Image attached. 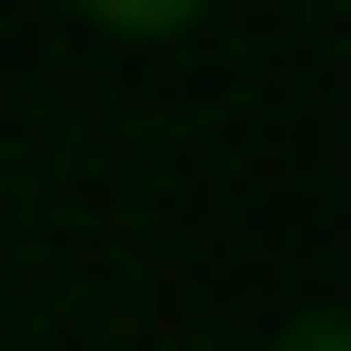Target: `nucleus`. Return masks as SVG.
Wrapping results in <instances>:
<instances>
[{
	"label": "nucleus",
	"mask_w": 351,
	"mask_h": 351,
	"mask_svg": "<svg viewBox=\"0 0 351 351\" xmlns=\"http://www.w3.org/2000/svg\"><path fill=\"white\" fill-rule=\"evenodd\" d=\"M281 351H351V316H299V334H281Z\"/></svg>",
	"instance_id": "2"
},
{
	"label": "nucleus",
	"mask_w": 351,
	"mask_h": 351,
	"mask_svg": "<svg viewBox=\"0 0 351 351\" xmlns=\"http://www.w3.org/2000/svg\"><path fill=\"white\" fill-rule=\"evenodd\" d=\"M71 18H106V36H193L211 0H71Z\"/></svg>",
	"instance_id": "1"
}]
</instances>
